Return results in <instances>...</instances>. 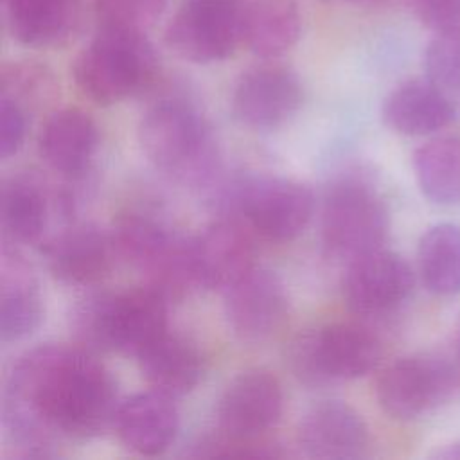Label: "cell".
<instances>
[{
	"label": "cell",
	"instance_id": "f546056e",
	"mask_svg": "<svg viewBox=\"0 0 460 460\" xmlns=\"http://www.w3.org/2000/svg\"><path fill=\"white\" fill-rule=\"evenodd\" d=\"M101 27L144 31L165 9V0H93Z\"/></svg>",
	"mask_w": 460,
	"mask_h": 460
},
{
	"label": "cell",
	"instance_id": "8992f818",
	"mask_svg": "<svg viewBox=\"0 0 460 460\" xmlns=\"http://www.w3.org/2000/svg\"><path fill=\"white\" fill-rule=\"evenodd\" d=\"M388 226V208L370 181L343 178L325 194L322 241L332 257L350 262L383 248Z\"/></svg>",
	"mask_w": 460,
	"mask_h": 460
},
{
	"label": "cell",
	"instance_id": "484cf974",
	"mask_svg": "<svg viewBox=\"0 0 460 460\" xmlns=\"http://www.w3.org/2000/svg\"><path fill=\"white\" fill-rule=\"evenodd\" d=\"M413 171L422 194L438 205L460 201V137L444 135L422 144L413 155Z\"/></svg>",
	"mask_w": 460,
	"mask_h": 460
},
{
	"label": "cell",
	"instance_id": "e575fe53",
	"mask_svg": "<svg viewBox=\"0 0 460 460\" xmlns=\"http://www.w3.org/2000/svg\"><path fill=\"white\" fill-rule=\"evenodd\" d=\"M334 2H347V4H358V5H370V4H379L385 0H334Z\"/></svg>",
	"mask_w": 460,
	"mask_h": 460
},
{
	"label": "cell",
	"instance_id": "e0dca14e",
	"mask_svg": "<svg viewBox=\"0 0 460 460\" xmlns=\"http://www.w3.org/2000/svg\"><path fill=\"white\" fill-rule=\"evenodd\" d=\"M298 444L311 458L352 460L367 455L370 435L352 406L343 401H322L300 420Z\"/></svg>",
	"mask_w": 460,
	"mask_h": 460
},
{
	"label": "cell",
	"instance_id": "d4e9b609",
	"mask_svg": "<svg viewBox=\"0 0 460 460\" xmlns=\"http://www.w3.org/2000/svg\"><path fill=\"white\" fill-rule=\"evenodd\" d=\"M50 196L43 183L27 178H9L2 187L0 217L5 234L16 243H40L49 226Z\"/></svg>",
	"mask_w": 460,
	"mask_h": 460
},
{
	"label": "cell",
	"instance_id": "d6a6232c",
	"mask_svg": "<svg viewBox=\"0 0 460 460\" xmlns=\"http://www.w3.org/2000/svg\"><path fill=\"white\" fill-rule=\"evenodd\" d=\"M433 458L440 460H460V440L449 442L433 453Z\"/></svg>",
	"mask_w": 460,
	"mask_h": 460
},
{
	"label": "cell",
	"instance_id": "5b68a950",
	"mask_svg": "<svg viewBox=\"0 0 460 460\" xmlns=\"http://www.w3.org/2000/svg\"><path fill=\"white\" fill-rule=\"evenodd\" d=\"M111 239L117 257L129 262L167 300L199 288L192 239L174 234L158 219L138 212L124 214L115 221Z\"/></svg>",
	"mask_w": 460,
	"mask_h": 460
},
{
	"label": "cell",
	"instance_id": "4dcf8cb0",
	"mask_svg": "<svg viewBox=\"0 0 460 460\" xmlns=\"http://www.w3.org/2000/svg\"><path fill=\"white\" fill-rule=\"evenodd\" d=\"M27 111L14 101L0 95V156H13L23 144Z\"/></svg>",
	"mask_w": 460,
	"mask_h": 460
},
{
	"label": "cell",
	"instance_id": "cb8c5ba5",
	"mask_svg": "<svg viewBox=\"0 0 460 460\" xmlns=\"http://www.w3.org/2000/svg\"><path fill=\"white\" fill-rule=\"evenodd\" d=\"M11 34L29 47H54L68 40L79 22L77 0H7Z\"/></svg>",
	"mask_w": 460,
	"mask_h": 460
},
{
	"label": "cell",
	"instance_id": "4316f807",
	"mask_svg": "<svg viewBox=\"0 0 460 460\" xmlns=\"http://www.w3.org/2000/svg\"><path fill=\"white\" fill-rule=\"evenodd\" d=\"M419 275L433 295L460 293V226L438 223L428 228L417 246Z\"/></svg>",
	"mask_w": 460,
	"mask_h": 460
},
{
	"label": "cell",
	"instance_id": "44dd1931",
	"mask_svg": "<svg viewBox=\"0 0 460 460\" xmlns=\"http://www.w3.org/2000/svg\"><path fill=\"white\" fill-rule=\"evenodd\" d=\"M43 318V304L31 266L13 248L4 246L0 264V338L16 341L34 332Z\"/></svg>",
	"mask_w": 460,
	"mask_h": 460
},
{
	"label": "cell",
	"instance_id": "7c38bea8",
	"mask_svg": "<svg viewBox=\"0 0 460 460\" xmlns=\"http://www.w3.org/2000/svg\"><path fill=\"white\" fill-rule=\"evenodd\" d=\"M282 410L279 379L266 370H246L234 377L219 397L217 429L232 438H261L279 422Z\"/></svg>",
	"mask_w": 460,
	"mask_h": 460
},
{
	"label": "cell",
	"instance_id": "30bf717a",
	"mask_svg": "<svg viewBox=\"0 0 460 460\" xmlns=\"http://www.w3.org/2000/svg\"><path fill=\"white\" fill-rule=\"evenodd\" d=\"M241 0H185L167 25V45L192 63L226 59L243 41Z\"/></svg>",
	"mask_w": 460,
	"mask_h": 460
},
{
	"label": "cell",
	"instance_id": "8fae6325",
	"mask_svg": "<svg viewBox=\"0 0 460 460\" xmlns=\"http://www.w3.org/2000/svg\"><path fill=\"white\" fill-rule=\"evenodd\" d=\"M413 286L411 266L401 255L379 248L349 262L343 296L356 314L385 318L410 300Z\"/></svg>",
	"mask_w": 460,
	"mask_h": 460
},
{
	"label": "cell",
	"instance_id": "ffe728a7",
	"mask_svg": "<svg viewBox=\"0 0 460 460\" xmlns=\"http://www.w3.org/2000/svg\"><path fill=\"white\" fill-rule=\"evenodd\" d=\"M99 133L92 117L77 108L54 111L40 133V153L47 165L66 178L83 176L97 151Z\"/></svg>",
	"mask_w": 460,
	"mask_h": 460
},
{
	"label": "cell",
	"instance_id": "52a82bcc",
	"mask_svg": "<svg viewBox=\"0 0 460 460\" xmlns=\"http://www.w3.org/2000/svg\"><path fill=\"white\" fill-rule=\"evenodd\" d=\"M381 359L377 336L358 323H329L300 334L289 350L295 376L311 386L350 381L372 372Z\"/></svg>",
	"mask_w": 460,
	"mask_h": 460
},
{
	"label": "cell",
	"instance_id": "7a4b0ae2",
	"mask_svg": "<svg viewBox=\"0 0 460 460\" xmlns=\"http://www.w3.org/2000/svg\"><path fill=\"white\" fill-rule=\"evenodd\" d=\"M138 140L147 160L181 183L203 185L217 169L210 126L185 99L153 104L138 126Z\"/></svg>",
	"mask_w": 460,
	"mask_h": 460
},
{
	"label": "cell",
	"instance_id": "ac0fdd59",
	"mask_svg": "<svg viewBox=\"0 0 460 460\" xmlns=\"http://www.w3.org/2000/svg\"><path fill=\"white\" fill-rule=\"evenodd\" d=\"M178 410L174 399L156 392H142L122 401L113 426L120 442L138 455H160L178 433Z\"/></svg>",
	"mask_w": 460,
	"mask_h": 460
},
{
	"label": "cell",
	"instance_id": "9c48e42d",
	"mask_svg": "<svg viewBox=\"0 0 460 460\" xmlns=\"http://www.w3.org/2000/svg\"><path fill=\"white\" fill-rule=\"evenodd\" d=\"M230 199L244 223L270 241H291L300 235L314 210L313 192L305 185L277 176L239 180Z\"/></svg>",
	"mask_w": 460,
	"mask_h": 460
},
{
	"label": "cell",
	"instance_id": "1f68e13d",
	"mask_svg": "<svg viewBox=\"0 0 460 460\" xmlns=\"http://www.w3.org/2000/svg\"><path fill=\"white\" fill-rule=\"evenodd\" d=\"M417 20L435 32L460 25V0H408Z\"/></svg>",
	"mask_w": 460,
	"mask_h": 460
},
{
	"label": "cell",
	"instance_id": "4fadbf2b",
	"mask_svg": "<svg viewBox=\"0 0 460 460\" xmlns=\"http://www.w3.org/2000/svg\"><path fill=\"white\" fill-rule=\"evenodd\" d=\"M223 293L226 322L243 341L268 340L288 316L286 288L266 268H252Z\"/></svg>",
	"mask_w": 460,
	"mask_h": 460
},
{
	"label": "cell",
	"instance_id": "836d02e7",
	"mask_svg": "<svg viewBox=\"0 0 460 460\" xmlns=\"http://www.w3.org/2000/svg\"><path fill=\"white\" fill-rule=\"evenodd\" d=\"M455 356H456V367L460 372V320H458L456 332H455Z\"/></svg>",
	"mask_w": 460,
	"mask_h": 460
},
{
	"label": "cell",
	"instance_id": "277c9868",
	"mask_svg": "<svg viewBox=\"0 0 460 460\" xmlns=\"http://www.w3.org/2000/svg\"><path fill=\"white\" fill-rule=\"evenodd\" d=\"M158 58L144 31L101 27L74 63L84 95L101 104L119 102L146 90L156 77Z\"/></svg>",
	"mask_w": 460,
	"mask_h": 460
},
{
	"label": "cell",
	"instance_id": "6da1fadb",
	"mask_svg": "<svg viewBox=\"0 0 460 460\" xmlns=\"http://www.w3.org/2000/svg\"><path fill=\"white\" fill-rule=\"evenodd\" d=\"M117 385L86 350L41 345L13 367L2 394L4 428L20 456H52L56 438H88L113 424Z\"/></svg>",
	"mask_w": 460,
	"mask_h": 460
},
{
	"label": "cell",
	"instance_id": "ba28073f",
	"mask_svg": "<svg viewBox=\"0 0 460 460\" xmlns=\"http://www.w3.org/2000/svg\"><path fill=\"white\" fill-rule=\"evenodd\" d=\"M458 381V367L447 358L433 352L410 354L383 368L376 395L392 419L413 420L446 402Z\"/></svg>",
	"mask_w": 460,
	"mask_h": 460
},
{
	"label": "cell",
	"instance_id": "2e32d148",
	"mask_svg": "<svg viewBox=\"0 0 460 460\" xmlns=\"http://www.w3.org/2000/svg\"><path fill=\"white\" fill-rule=\"evenodd\" d=\"M248 225L219 219L192 239L199 288L225 291L255 268V244Z\"/></svg>",
	"mask_w": 460,
	"mask_h": 460
},
{
	"label": "cell",
	"instance_id": "603a6c76",
	"mask_svg": "<svg viewBox=\"0 0 460 460\" xmlns=\"http://www.w3.org/2000/svg\"><path fill=\"white\" fill-rule=\"evenodd\" d=\"M302 14L296 0H248L243 7V41L261 58H277L298 40Z\"/></svg>",
	"mask_w": 460,
	"mask_h": 460
},
{
	"label": "cell",
	"instance_id": "83f0119b",
	"mask_svg": "<svg viewBox=\"0 0 460 460\" xmlns=\"http://www.w3.org/2000/svg\"><path fill=\"white\" fill-rule=\"evenodd\" d=\"M424 70L447 95H460V25L437 32L426 49Z\"/></svg>",
	"mask_w": 460,
	"mask_h": 460
},
{
	"label": "cell",
	"instance_id": "3957f363",
	"mask_svg": "<svg viewBox=\"0 0 460 460\" xmlns=\"http://www.w3.org/2000/svg\"><path fill=\"white\" fill-rule=\"evenodd\" d=\"M167 296L144 284L88 296L75 309L74 329L92 350L138 356L167 332Z\"/></svg>",
	"mask_w": 460,
	"mask_h": 460
},
{
	"label": "cell",
	"instance_id": "7402d4cb",
	"mask_svg": "<svg viewBox=\"0 0 460 460\" xmlns=\"http://www.w3.org/2000/svg\"><path fill=\"white\" fill-rule=\"evenodd\" d=\"M137 359L149 386L172 399L189 394L203 372L198 349L187 338L169 331L147 345Z\"/></svg>",
	"mask_w": 460,
	"mask_h": 460
},
{
	"label": "cell",
	"instance_id": "9a60e30c",
	"mask_svg": "<svg viewBox=\"0 0 460 460\" xmlns=\"http://www.w3.org/2000/svg\"><path fill=\"white\" fill-rule=\"evenodd\" d=\"M52 275L70 286H93L110 275L117 259L111 232L93 225H72L45 241Z\"/></svg>",
	"mask_w": 460,
	"mask_h": 460
},
{
	"label": "cell",
	"instance_id": "d6986e66",
	"mask_svg": "<svg viewBox=\"0 0 460 460\" xmlns=\"http://www.w3.org/2000/svg\"><path fill=\"white\" fill-rule=\"evenodd\" d=\"M455 119L449 95L426 79H411L394 88L383 102L385 124L399 135H433Z\"/></svg>",
	"mask_w": 460,
	"mask_h": 460
},
{
	"label": "cell",
	"instance_id": "f1b7e54d",
	"mask_svg": "<svg viewBox=\"0 0 460 460\" xmlns=\"http://www.w3.org/2000/svg\"><path fill=\"white\" fill-rule=\"evenodd\" d=\"M54 92L50 72L36 63H13L2 72V97L27 108L43 104Z\"/></svg>",
	"mask_w": 460,
	"mask_h": 460
},
{
	"label": "cell",
	"instance_id": "5bb4252c",
	"mask_svg": "<svg viewBox=\"0 0 460 460\" xmlns=\"http://www.w3.org/2000/svg\"><path fill=\"white\" fill-rule=\"evenodd\" d=\"M300 104V79L282 65H259L246 70L232 92L235 117L255 129L282 126L298 111Z\"/></svg>",
	"mask_w": 460,
	"mask_h": 460
}]
</instances>
